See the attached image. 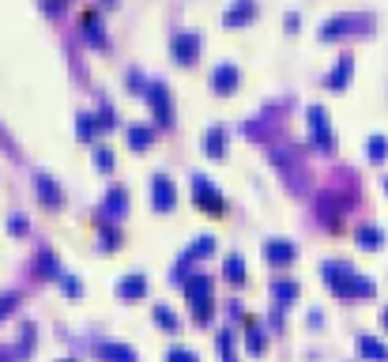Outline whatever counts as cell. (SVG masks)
<instances>
[{
  "label": "cell",
  "instance_id": "1",
  "mask_svg": "<svg viewBox=\"0 0 388 362\" xmlns=\"http://www.w3.org/2000/svg\"><path fill=\"white\" fill-rule=\"evenodd\" d=\"M320 276H325V283L336 291V299H374V294H377L374 279L358 276V272L347 268V264H332V261H328L325 268H320Z\"/></svg>",
  "mask_w": 388,
  "mask_h": 362
},
{
  "label": "cell",
  "instance_id": "2",
  "mask_svg": "<svg viewBox=\"0 0 388 362\" xmlns=\"http://www.w3.org/2000/svg\"><path fill=\"white\" fill-rule=\"evenodd\" d=\"M192 200H196V208L204 215H212V219H219V215L226 212V200H223V192L215 189L207 178H192Z\"/></svg>",
  "mask_w": 388,
  "mask_h": 362
},
{
  "label": "cell",
  "instance_id": "3",
  "mask_svg": "<svg viewBox=\"0 0 388 362\" xmlns=\"http://www.w3.org/2000/svg\"><path fill=\"white\" fill-rule=\"evenodd\" d=\"M200 34L196 30H177L174 38H170V53H174L177 64H196L200 61Z\"/></svg>",
  "mask_w": 388,
  "mask_h": 362
},
{
  "label": "cell",
  "instance_id": "4",
  "mask_svg": "<svg viewBox=\"0 0 388 362\" xmlns=\"http://www.w3.org/2000/svg\"><path fill=\"white\" fill-rule=\"evenodd\" d=\"M309 132H313V143L320 151H336V132L328 125V110L325 106H309Z\"/></svg>",
  "mask_w": 388,
  "mask_h": 362
},
{
  "label": "cell",
  "instance_id": "5",
  "mask_svg": "<svg viewBox=\"0 0 388 362\" xmlns=\"http://www.w3.org/2000/svg\"><path fill=\"white\" fill-rule=\"evenodd\" d=\"M147 102H151V114H155V121L163 128H170L174 125V106H170V91H166V83H151L147 87Z\"/></svg>",
  "mask_w": 388,
  "mask_h": 362
},
{
  "label": "cell",
  "instance_id": "6",
  "mask_svg": "<svg viewBox=\"0 0 388 362\" xmlns=\"http://www.w3.org/2000/svg\"><path fill=\"white\" fill-rule=\"evenodd\" d=\"M151 204H155V212H170V208L177 204V189L166 174H155V178H151Z\"/></svg>",
  "mask_w": 388,
  "mask_h": 362
},
{
  "label": "cell",
  "instance_id": "7",
  "mask_svg": "<svg viewBox=\"0 0 388 362\" xmlns=\"http://www.w3.org/2000/svg\"><path fill=\"white\" fill-rule=\"evenodd\" d=\"M238 68L234 64H215L212 68V76H207V83H212V91L215 94H234L238 91Z\"/></svg>",
  "mask_w": 388,
  "mask_h": 362
},
{
  "label": "cell",
  "instance_id": "8",
  "mask_svg": "<svg viewBox=\"0 0 388 362\" xmlns=\"http://www.w3.org/2000/svg\"><path fill=\"white\" fill-rule=\"evenodd\" d=\"M34 192H38V200H42L45 208H64V192L50 174H38L34 178Z\"/></svg>",
  "mask_w": 388,
  "mask_h": 362
},
{
  "label": "cell",
  "instance_id": "9",
  "mask_svg": "<svg viewBox=\"0 0 388 362\" xmlns=\"http://www.w3.org/2000/svg\"><path fill=\"white\" fill-rule=\"evenodd\" d=\"M264 257H268V264H279V268H287V264H294V257H298V249L290 245V241H276L272 238L268 245H264Z\"/></svg>",
  "mask_w": 388,
  "mask_h": 362
},
{
  "label": "cell",
  "instance_id": "10",
  "mask_svg": "<svg viewBox=\"0 0 388 362\" xmlns=\"http://www.w3.org/2000/svg\"><path fill=\"white\" fill-rule=\"evenodd\" d=\"M253 19H256V4L253 0H238V4L226 8V15H223L226 27H245V23H253Z\"/></svg>",
  "mask_w": 388,
  "mask_h": 362
},
{
  "label": "cell",
  "instance_id": "11",
  "mask_svg": "<svg viewBox=\"0 0 388 362\" xmlns=\"http://www.w3.org/2000/svg\"><path fill=\"white\" fill-rule=\"evenodd\" d=\"M117 294H121L125 302H140L143 294H147V279H143L140 272H132V276H125V279L117 283Z\"/></svg>",
  "mask_w": 388,
  "mask_h": 362
},
{
  "label": "cell",
  "instance_id": "12",
  "mask_svg": "<svg viewBox=\"0 0 388 362\" xmlns=\"http://www.w3.org/2000/svg\"><path fill=\"white\" fill-rule=\"evenodd\" d=\"M94 355H99L102 362H136V351L128 348V343H99Z\"/></svg>",
  "mask_w": 388,
  "mask_h": 362
},
{
  "label": "cell",
  "instance_id": "13",
  "mask_svg": "<svg viewBox=\"0 0 388 362\" xmlns=\"http://www.w3.org/2000/svg\"><path fill=\"white\" fill-rule=\"evenodd\" d=\"M354 238H358V245H362V249H369V253L385 245V230L377 227V223H362V227L354 230Z\"/></svg>",
  "mask_w": 388,
  "mask_h": 362
},
{
  "label": "cell",
  "instance_id": "14",
  "mask_svg": "<svg viewBox=\"0 0 388 362\" xmlns=\"http://www.w3.org/2000/svg\"><path fill=\"white\" fill-rule=\"evenodd\" d=\"M358 355L369 362H388V348L377 336H358Z\"/></svg>",
  "mask_w": 388,
  "mask_h": 362
},
{
  "label": "cell",
  "instance_id": "15",
  "mask_svg": "<svg viewBox=\"0 0 388 362\" xmlns=\"http://www.w3.org/2000/svg\"><path fill=\"white\" fill-rule=\"evenodd\" d=\"M351 76H354V61L351 57H339V64L328 72V87H332V91H343V87L351 83Z\"/></svg>",
  "mask_w": 388,
  "mask_h": 362
},
{
  "label": "cell",
  "instance_id": "16",
  "mask_svg": "<svg viewBox=\"0 0 388 362\" xmlns=\"http://www.w3.org/2000/svg\"><path fill=\"white\" fill-rule=\"evenodd\" d=\"M204 155L207 159H223L226 155V128H207L204 132Z\"/></svg>",
  "mask_w": 388,
  "mask_h": 362
},
{
  "label": "cell",
  "instance_id": "17",
  "mask_svg": "<svg viewBox=\"0 0 388 362\" xmlns=\"http://www.w3.org/2000/svg\"><path fill=\"white\" fill-rule=\"evenodd\" d=\"M102 212H110L113 219H121V215L128 212V192L121 189V185H113V189L106 192V204H102Z\"/></svg>",
  "mask_w": 388,
  "mask_h": 362
},
{
  "label": "cell",
  "instance_id": "18",
  "mask_svg": "<svg viewBox=\"0 0 388 362\" xmlns=\"http://www.w3.org/2000/svg\"><path fill=\"white\" fill-rule=\"evenodd\" d=\"M185 294H189L192 302H200V299H212V279L207 276H185Z\"/></svg>",
  "mask_w": 388,
  "mask_h": 362
},
{
  "label": "cell",
  "instance_id": "19",
  "mask_svg": "<svg viewBox=\"0 0 388 362\" xmlns=\"http://www.w3.org/2000/svg\"><path fill=\"white\" fill-rule=\"evenodd\" d=\"M354 15H336V19H328L325 27H320V38H325V42H332V38H343L347 34V27H354Z\"/></svg>",
  "mask_w": 388,
  "mask_h": 362
},
{
  "label": "cell",
  "instance_id": "20",
  "mask_svg": "<svg viewBox=\"0 0 388 362\" xmlns=\"http://www.w3.org/2000/svg\"><path fill=\"white\" fill-rule=\"evenodd\" d=\"M83 34H87V42H91V46H106V34H102V19H99L94 12L83 15Z\"/></svg>",
  "mask_w": 388,
  "mask_h": 362
},
{
  "label": "cell",
  "instance_id": "21",
  "mask_svg": "<svg viewBox=\"0 0 388 362\" xmlns=\"http://www.w3.org/2000/svg\"><path fill=\"white\" fill-rule=\"evenodd\" d=\"M272 299H276L279 305L294 302L298 299V283H294V279H276V283H272Z\"/></svg>",
  "mask_w": 388,
  "mask_h": 362
},
{
  "label": "cell",
  "instance_id": "22",
  "mask_svg": "<svg viewBox=\"0 0 388 362\" xmlns=\"http://www.w3.org/2000/svg\"><path fill=\"white\" fill-rule=\"evenodd\" d=\"M223 272H226V279H230V283H245V261H241V253H230V257H226Z\"/></svg>",
  "mask_w": 388,
  "mask_h": 362
},
{
  "label": "cell",
  "instance_id": "23",
  "mask_svg": "<svg viewBox=\"0 0 388 362\" xmlns=\"http://www.w3.org/2000/svg\"><path fill=\"white\" fill-rule=\"evenodd\" d=\"M38 268H42L45 279H61V276H64L61 264H57V257L50 253V249H38Z\"/></svg>",
  "mask_w": 388,
  "mask_h": 362
},
{
  "label": "cell",
  "instance_id": "24",
  "mask_svg": "<svg viewBox=\"0 0 388 362\" xmlns=\"http://www.w3.org/2000/svg\"><path fill=\"white\" fill-rule=\"evenodd\" d=\"M366 155H369V163H385L388 159V136H369L366 140Z\"/></svg>",
  "mask_w": 388,
  "mask_h": 362
},
{
  "label": "cell",
  "instance_id": "25",
  "mask_svg": "<svg viewBox=\"0 0 388 362\" xmlns=\"http://www.w3.org/2000/svg\"><path fill=\"white\" fill-rule=\"evenodd\" d=\"M125 140L132 143V151H143V148H151L155 132H151V128H125Z\"/></svg>",
  "mask_w": 388,
  "mask_h": 362
},
{
  "label": "cell",
  "instance_id": "26",
  "mask_svg": "<svg viewBox=\"0 0 388 362\" xmlns=\"http://www.w3.org/2000/svg\"><path fill=\"white\" fill-rule=\"evenodd\" d=\"M212 249H215V238H196V245H192V249H185V257H181V264H189V261H196V257H207V253H212Z\"/></svg>",
  "mask_w": 388,
  "mask_h": 362
},
{
  "label": "cell",
  "instance_id": "27",
  "mask_svg": "<svg viewBox=\"0 0 388 362\" xmlns=\"http://www.w3.org/2000/svg\"><path fill=\"white\" fill-rule=\"evenodd\" d=\"M94 128H99L94 114H79L76 117V136H79V140H94Z\"/></svg>",
  "mask_w": 388,
  "mask_h": 362
},
{
  "label": "cell",
  "instance_id": "28",
  "mask_svg": "<svg viewBox=\"0 0 388 362\" xmlns=\"http://www.w3.org/2000/svg\"><path fill=\"white\" fill-rule=\"evenodd\" d=\"M30 351H34V325H23V332H19V348H15V355H19V359H27Z\"/></svg>",
  "mask_w": 388,
  "mask_h": 362
},
{
  "label": "cell",
  "instance_id": "29",
  "mask_svg": "<svg viewBox=\"0 0 388 362\" xmlns=\"http://www.w3.org/2000/svg\"><path fill=\"white\" fill-rule=\"evenodd\" d=\"M212 313H215V302L212 299L192 302V317H196V325H207V321H212Z\"/></svg>",
  "mask_w": 388,
  "mask_h": 362
},
{
  "label": "cell",
  "instance_id": "30",
  "mask_svg": "<svg viewBox=\"0 0 388 362\" xmlns=\"http://www.w3.org/2000/svg\"><path fill=\"white\" fill-rule=\"evenodd\" d=\"M94 166H99L102 174H110V170H113V155H110V148H102V143L94 148Z\"/></svg>",
  "mask_w": 388,
  "mask_h": 362
},
{
  "label": "cell",
  "instance_id": "31",
  "mask_svg": "<svg viewBox=\"0 0 388 362\" xmlns=\"http://www.w3.org/2000/svg\"><path fill=\"white\" fill-rule=\"evenodd\" d=\"M99 230H102V245H106V249H117V241H121V234H117V230H113V227H110V223H106V219H99Z\"/></svg>",
  "mask_w": 388,
  "mask_h": 362
},
{
  "label": "cell",
  "instance_id": "32",
  "mask_svg": "<svg viewBox=\"0 0 388 362\" xmlns=\"http://www.w3.org/2000/svg\"><path fill=\"white\" fill-rule=\"evenodd\" d=\"M155 321H159V325L166 328V332H174V328H177V317H174V313L166 310V305H155Z\"/></svg>",
  "mask_w": 388,
  "mask_h": 362
},
{
  "label": "cell",
  "instance_id": "33",
  "mask_svg": "<svg viewBox=\"0 0 388 362\" xmlns=\"http://www.w3.org/2000/svg\"><path fill=\"white\" fill-rule=\"evenodd\" d=\"M264 351V332L256 325H249V355H261Z\"/></svg>",
  "mask_w": 388,
  "mask_h": 362
},
{
  "label": "cell",
  "instance_id": "34",
  "mask_svg": "<svg viewBox=\"0 0 388 362\" xmlns=\"http://www.w3.org/2000/svg\"><path fill=\"white\" fill-rule=\"evenodd\" d=\"M166 362H200V359H196V351H189V348H170Z\"/></svg>",
  "mask_w": 388,
  "mask_h": 362
},
{
  "label": "cell",
  "instance_id": "35",
  "mask_svg": "<svg viewBox=\"0 0 388 362\" xmlns=\"http://www.w3.org/2000/svg\"><path fill=\"white\" fill-rule=\"evenodd\" d=\"M15 305H19V294H0V321H4Z\"/></svg>",
  "mask_w": 388,
  "mask_h": 362
},
{
  "label": "cell",
  "instance_id": "36",
  "mask_svg": "<svg viewBox=\"0 0 388 362\" xmlns=\"http://www.w3.org/2000/svg\"><path fill=\"white\" fill-rule=\"evenodd\" d=\"M61 287L72 294V299H79V294H83V287H79V279H76V276H61Z\"/></svg>",
  "mask_w": 388,
  "mask_h": 362
},
{
  "label": "cell",
  "instance_id": "37",
  "mask_svg": "<svg viewBox=\"0 0 388 362\" xmlns=\"http://www.w3.org/2000/svg\"><path fill=\"white\" fill-rule=\"evenodd\" d=\"M219 351H223V362H234V340H230V332L219 336Z\"/></svg>",
  "mask_w": 388,
  "mask_h": 362
},
{
  "label": "cell",
  "instance_id": "38",
  "mask_svg": "<svg viewBox=\"0 0 388 362\" xmlns=\"http://www.w3.org/2000/svg\"><path fill=\"white\" fill-rule=\"evenodd\" d=\"M8 230H12V234H27V230H30V223L23 219V215H12V219H8Z\"/></svg>",
  "mask_w": 388,
  "mask_h": 362
},
{
  "label": "cell",
  "instance_id": "39",
  "mask_svg": "<svg viewBox=\"0 0 388 362\" xmlns=\"http://www.w3.org/2000/svg\"><path fill=\"white\" fill-rule=\"evenodd\" d=\"M94 121H99V128H113V125H117V121H113V110H110V106H102Z\"/></svg>",
  "mask_w": 388,
  "mask_h": 362
},
{
  "label": "cell",
  "instance_id": "40",
  "mask_svg": "<svg viewBox=\"0 0 388 362\" xmlns=\"http://www.w3.org/2000/svg\"><path fill=\"white\" fill-rule=\"evenodd\" d=\"M381 325L388 328V305H385V310H381Z\"/></svg>",
  "mask_w": 388,
  "mask_h": 362
},
{
  "label": "cell",
  "instance_id": "41",
  "mask_svg": "<svg viewBox=\"0 0 388 362\" xmlns=\"http://www.w3.org/2000/svg\"><path fill=\"white\" fill-rule=\"evenodd\" d=\"M8 359H12V355H8V351H0V362H8Z\"/></svg>",
  "mask_w": 388,
  "mask_h": 362
},
{
  "label": "cell",
  "instance_id": "42",
  "mask_svg": "<svg viewBox=\"0 0 388 362\" xmlns=\"http://www.w3.org/2000/svg\"><path fill=\"white\" fill-rule=\"evenodd\" d=\"M61 362H76V359H61Z\"/></svg>",
  "mask_w": 388,
  "mask_h": 362
},
{
  "label": "cell",
  "instance_id": "43",
  "mask_svg": "<svg viewBox=\"0 0 388 362\" xmlns=\"http://www.w3.org/2000/svg\"><path fill=\"white\" fill-rule=\"evenodd\" d=\"M385 192H388V178H385Z\"/></svg>",
  "mask_w": 388,
  "mask_h": 362
}]
</instances>
